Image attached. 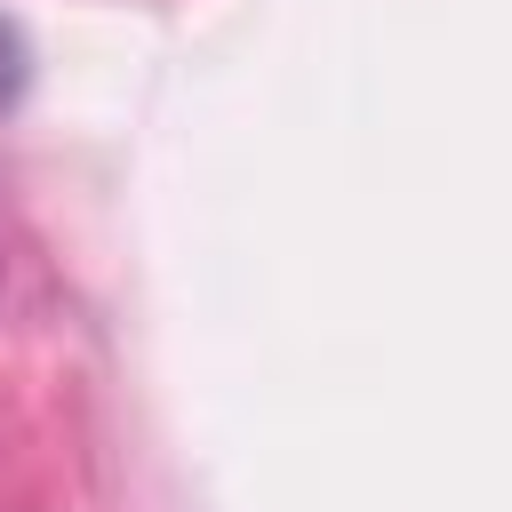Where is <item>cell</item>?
<instances>
[{"mask_svg":"<svg viewBox=\"0 0 512 512\" xmlns=\"http://www.w3.org/2000/svg\"><path fill=\"white\" fill-rule=\"evenodd\" d=\"M16 80H24V48H16V32L0 24V104L16 96Z\"/></svg>","mask_w":512,"mask_h":512,"instance_id":"obj_1","label":"cell"}]
</instances>
